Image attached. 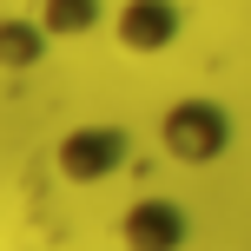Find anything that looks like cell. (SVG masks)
Segmentation results:
<instances>
[{
	"mask_svg": "<svg viewBox=\"0 0 251 251\" xmlns=\"http://www.w3.org/2000/svg\"><path fill=\"white\" fill-rule=\"evenodd\" d=\"M159 146L178 165H212L231 146V113L218 100H172L165 119H159Z\"/></svg>",
	"mask_w": 251,
	"mask_h": 251,
	"instance_id": "1",
	"label": "cell"
},
{
	"mask_svg": "<svg viewBox=\"0 0 251 251\" xmlns=\"http://www.w3.org/2000/svg\"><path fill=\"white\" fill-rule=\"evenodd\" d=\"M126 159H132V132H126V126H106V119L73 126V132H60V146H53V165H60L66 185H106Z\"/></svg>",
	"mask_w": 251,
	"mask_h": 251,
	"instance_id": "2",
	"label": "cell"
},
{
	"mask_svg": "<svg viewBox=\"0 0 251 251\" xmlns=\"http://www.w3.org/2000/svg\"><path fill=\"white\" fill-rule=\"evenodd\" d=\"M192 218L178 199H132L119 212V245L126 251H185Z\"/></svg>",
	"mask_w": 251,
	"mask_h": 251,
	"instance_id": "3",
	"label": "cell"
},
{
	"mask_svg": "<svg viewBox=\"0 0 251 251\" xmlns=\"http://www.w3.org/2000/svg\"><path fill=\"white\" fill-rule=\"evenodd\" d=\"M178 33H185L178 0H119V13H113V40H119L126 53H139V60L165 53Z\"/></svg>",
	"mask_w": 251,
	"mask_h": 251,
	"instance_id": "4",
	"label": "cell"
},
{
	"mask_svg": "<svg viewBox=\"0 0 251 251\" xmlns=\"http://www.w3.org/2000/svg\"><path fill=\"white\" fill-rule=\"evenodd\" d=\"M106 20V0H40V26L53 40H79Z\"/></svg>",
	"mask_w": 251,
	"mask_h": 251,
	"instance_id": "5",
	"label": "cell"
},
{
	"mask_svg": "<svg viewBox=\"0 0 251 251\" xmlns=\"http://www.w3.org/2000/svg\"><path fill=\"white\" fill-rule=\"evenodd\" d=\"M47 26L33 20H0V66H13V73H26V66H40V53H47Z\"/></svg>",
	"mask_w": 251,
	"mask_h": 251,
	"instance_id": "6",
	"label": "cell"
}]
</instances>
